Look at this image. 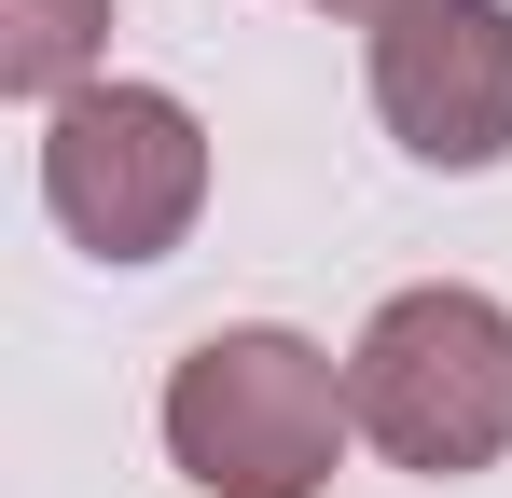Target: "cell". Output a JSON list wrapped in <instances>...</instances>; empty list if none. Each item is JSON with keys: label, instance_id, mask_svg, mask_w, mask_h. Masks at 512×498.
Here are the masks:
<instances>
[{"label": "cell", "instance_id": "obj_1", "mask_svg": "<svg viewBox=\"0 0 512 498\" xmlns=\"http://www.w3.org/2000/svg\"><path fill=\"white\" fill-rule=\"evenodd\" d=\"M346 415L402 471H429V485L512 457V305L499 291H457V277L388 291L374 332L346 346Z\"/></svg>", "mask_w": 512, "mask_h": 498}, {"label": "cell", "instance_id": "obj_2", "mask_svg": "<svg viewBox=\"0 0 512 498\" xmlns=\"http://www.w3.org/2000/svg\"><path fill=\"white\" fill-rule=\"evenodd\" d=\"M346 429H360L346 374L305 332H263V319L208 332L167 374V457H180V485H208V498H319Z\"/></svg>", "mask_w": 512, "mask_h": 498}, {"label": "cell", "instance_id": "obj_3", "mask_svg": "<svg viewBox=\"0 0 512 498\" xmlns=\"http://www.w3.org/2000/svg\"><path fill=\"white\" fill-rule=\"evenodd\" d=\"M42 208L97 249V263H167L208 208V125L167 83H84L42 125Z\"/></svg>", "mask_w": 512, "mask_h": 498}, {"label": "cell", "instance_id": "obj_4", "mask_svg": "<svg viewBox=\"0 0 512 498\" xmlns=\"http://www.w3.org/2000/svg\"><path fill=\"white\" fill-rule=\"evenodd\" d=\"M374 111L429 166L512 153V0H416L374 28Z\"/></svg>", "mask_w": 512, "mask_h": 498}, {"label": "cell", "instance_id": "obj_5", "mask_svg": "<svg viewBox=\"0 0 512 498\" xmlns=\"http://www.w3.org/2000/svg\"><path fill=\"white\" fill-rule=\"evenodd\" d=\"M97 28H111V0H0V83L14 97H84V56H97Z\"/></svg>", "mask_w": 512, "mask_h": 498}, {"label": "cell", "instance_id": "obj_6", "mask_svg": "<svg viewBox=\"0 0 512 498\" xmlns=\"http://www.w3.org/2000/svg\"><path fill=\"white\" fill-rule=\"evenodd\" d=\"M333 14H374V28H388V14H416V0H333Z\"/></svg>", "mask_w": 512, "mask_h": 498}]
</instances>
